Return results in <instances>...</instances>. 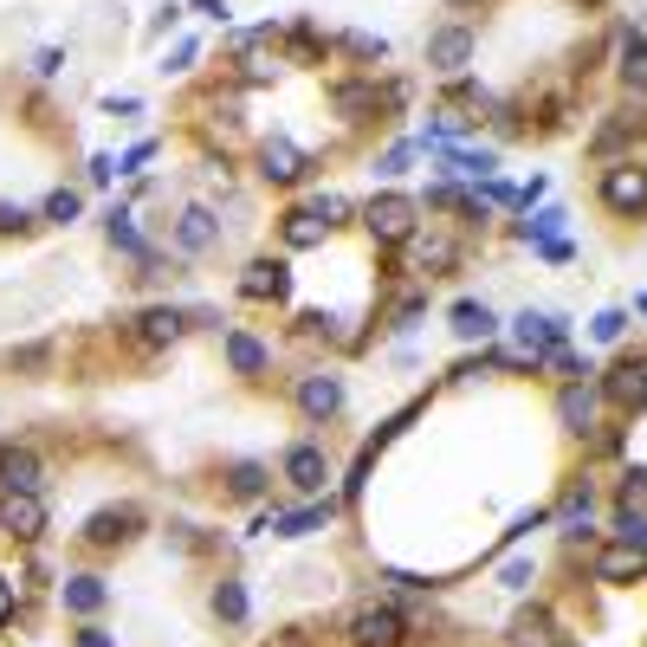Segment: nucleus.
<instances>
[{
  "label": "nucleus",
  "mask_w": 647,
  "mask_h": 647,
  "mask_svg": "<svg viewBox=\"0 0 647 647\" xmlns=\"http://www.w3.org/2000/svg\"><path fill=\"white\" fill-rule=\"evenodd\" d=\"M408 635V622H402V609H389V602H363V609L350 615V641L356 647H402Z\"/></svg>",
  "instance_id": "1"
},
{
  "label": "nucleus",
  "mask_w": 647,
  "mask_h": 647,
  "mask_svg": "<svg viewBox=\"0 0 647 647\" xmlns=\"http://www.w3.org/2000/svg\"><path fill=\"white\" fill-rule=\"evenodd\" d=\"M363 227L376 233L382 246H402L408 233H415V201H402V195H376L363 208Z\"/></svg>",
  "instance_id": "2"
},
{
  "label": "nucleus",
  "mask_w": 647,
  "mask_h": 647,
  "mask_svg": "<svg viewBox=\"0 0 647 647\" xmlns=\"http://www.w3.org/2000/svg\"><path fill=\"white\" fill-rule=\"evenodd\" d=\"M0 531H7V538H39V531H46V505L33 499V492H0Z\"/></svg>",
  "instance_id": "3"
},
{
  "label": "nucleus",
  "mask_w": 647,
  "mask_h": 647,
  "mask_svg": "<svg viewBox=\"0 0 647 647\" xmlns=\"http://www.w3.org/2000/svg\"><path fill=\"white\" fill-rule=\"evenodd\" d=\"M602 201H609L615 214H641L647 208V169H635V162L609 169V175H602Z\"/></svg>",
  "instance_id": "4"
},
{
  "label": "nucleus",
  "mask_w": 647,
  "mask_h": 647,
  "mask_svg": "<svg viewBox=\"0 0 647 647\" xmlns=\"http://www.w3.org/2000/svg\"><path fill=\"white\" fill-rule=\"evenodd\" d=\"M602 395L615 408H647V356H622L609 369V382H602Z\"/></svg>",
  "instance_id": "5"
},
{
  "label": "nucleus",
  "mask_w": 647,
  "mask_h": 647,
  "mask_svg": "<svg viewBox=\"0 0 647 647\" xmlns=\"http://www.w3.org/2000/svg\"><path fill=\"white\" fill-rule=\"evenodd\" d=\"M136 531H143V512H136V505H104V512L85 525V538L98 550H110V544H130Z\"/></svg>",
  "instance_id": "6"
},
{
  "label": "nucleus",
  "mask_w": 647,
  "mask_h": 647,
  "mask_svg": "<svg viewBox=\"0 0 647 647\" xmlns=\"http://www.w3.org/2000/svg\"><path fill=\"white\" fill-rule=\"evenodd\" d=\"M641 576H647V550L628 544V538L596 557V583H641Z\"/></svg>",
  "instance_id": "7"
},
{
  "label": "nucleus",
  "mask_w": 647,
  "mask_h": 647,
  "mask_svg": "<svg viewBox=\"0 0 647 647\" xmlns=\"http://www.w3.org/2000/svg\"><path fill=\"white\" fill-rule=\"evenodd\" d=\"M240 292H246V298H285V292H292V272H285V259H253V266L240 272Z\"/></svg>",
  "instance_id": "8"
},
{
  "label": "nucleus",
  "mask_w": 647,
  "mask_h": 647,
  "mask_svg": "<svg viewBox=\"0 0 647 647\" xmlns=\"http://www.w3.org/2000/svg\"><path fill=\"white\" fill-rule=\"evenodd\" d=\"M466 59H473V33H466V26H440V33L428 39V65L434 72H460Z\"/></svg>",
  "instance_id": "9"
},
{
  "label": "nucleus",
  "mask_w": 647,
  "mask_h": 647,
  "mask_svg": "<svg viewBox=\"0 0 647 647\" xmlns=\"http://www.w3.org/2000/svg\"><path fill=\"white\" fill-rule=\"evenodd\" d=\"M0 492H39V453L33 447H0Z\"/></svg>",
  "instance_id": "10"
},
{
  "label": "nucleus",
  "mask_w": 647,
  "mask_h": 647,
  "mask_svg": "<svg viewBox=\"0 0 647 647\" xmlns=\"http://www.w3.org/2000/svg\"><path fill=\"white\" fill-rule=\"evenodd\" d=\"M518 343H525L531 363H538L544 350H557V343H563V318H550V311H518Z\"/></svg>",
  "instance_id": "11"
},
{
  "label": "nucleus",
  "mask_w": 647,
  "mask_h": 647,
  "mask_svg": "<svg viewBox=\"0 0 647 647\" xmlns=\"http://www.w3.org/2000/svg\"><path fill=\"white\" fill-rule=\"evenodd\" d=\"M182 330H188V318H182V311H175V305H149L143 318H136V337H143L149 350H162V343H175V337H182Z\"/></svg>",
  "instance_id": "12"
},
{
  "label": "nucleus",
  "mask_w": 647,
  "mask_h": 647,
  "mask_svg": "<svg viewBox=\"0 0 647 647\" xmlns=\"http://www.w3.org/2000/svg\"><path fill=\"white\" fill-rule=\"evenodd\" d=\"M298 408H305L311 421H330L343 408V389H337V376H305L298 382Z\"/></svg>",
  "instance_id": "13"
},
{
  "label": "nucleus",
  "mask_w": 647,
  "mask_h": 647,
  "mask_svg": "<svg viewBox=\"0 0 647 647\" xmlns=\"http://www.w3.org/2000/svg\"><path fill=\"white\" fill-rule=\"evenodd\" d=\"M285 479H292V486H298V492H318V486H324V479H330V466H324V453H318V447H311V440H305V447H292V453H285Z\"/></svg>",
  "instance_id": "14"
},
{
  "label": "nucleus",
  "mask_w": 647,
  "mask_h": 647,
  "mask_svg": "<svg viewBox=\"0 0 647 647\" xmlns=\"http://www.w3.org/2000/svg\"><path fill=\"white\" fill-rule=\"evenodd\" d=\"M259 175H266V182H298V175H305V156H298L285 136H272V143L259 149Z\"/></svg>",
  "instance_id": "15"
},
{
  "label": "nucleus",
  "mask_w": 647,
  "mask_h": 647,
  "mask_svg": "<svg viewBox=\"0 0 647 647\" xmlns=\"http://www.w3.org/2000/svg\"><path fill=\"white\" fill-rule=\"evenodd\" d=\"M641 123H647L641 110H615V117L596 130V143H589V149H596V156H615L622 143H635V136H641Z\"/></svg>",
  "instance_id": "16"
},
{
  "label": "nucleus",
  "mask_w": 647,
  "mask_h": 647,
  "mask_svg": "<svg viewBox=\"0 0 647 647\" xmlns=\"http://www.w3.org/2000/svg\"><path fill=\"white\" fill-rule=\"evenodd\" d=\"M227 363L240 369V376H259V369L272 363V350L259 337H246V330H227Z\"/></svg>",
  "instance_id": "17"
},
{
  "label": "nucleus",
  "mask_w": 647,
  "mask_h": 647,
  "mask_svg": "<svg viewBox=\"0 0 647 647\" xmlns=\"http://www.w3.org/2000/svg\"><path fill=\"white\" fill-rule=\"evenodd\" d=\"M557 415H563V428H570V434H589V421H596V395L570 382V389H563V402H557Z\"/></svg>",
  "instance_id": "18"
},
{
  "label": "nucleus",
  "mask_w": 647,
  "mask_h": 647,
  "mask_svg": "<svg viewBox=\"0 0 647 647\" xmlns=\"http://www.w3.org/2000/svg\"><path fill=\"white\" fill-rule=\"evenodd\" d=\"M104 602H110V589L98 583V576H72V583H65V609L72 615H98Z\"/></svg>",
  "instance_id": "19"
},
{
  "label": "nucleus",
  "mask_w": 647,
  "mask_h": 647,
  "mask_svg": "<svg viewBox=\"0 0 647 647\" xmlns=\"http://www.w3.org/2000/svg\"><path fill=\"white\" fill-rule=\"evenodd\" d=\"M175 240H182V253H208V246H214V214L208 208H188L182 227H175Z\"/></svg>",
  "instance_id": "20"
},
{
  "label": "nucleus",
  "mask_w": 647,
  "mask_h": 647,
  "mask_svg": "<svg viewBox=\"0 0 647 647\" xmlns=\"http://www.w3.org/2000/svg\"><path fill=\"white\" fill-rule=\"evenodd\" d=\"M453 330H460V337H492V330H499V318H492L479 298H460V305H453Z\"/></svg>",
  "instance_id": "21"
},
{
  "label": "nucleus",
  "mask_w": 647,
  "mask_h": 647,
  "mask_svg": "<svg viewBox=\"0 0 647 647\" xmlns=\"http://www.w3.org/2000/svg\"><path fill=\"white\" fill-rule=\"evenodd\" d=\"M227 492H233V499H259V492H266V466H259V460H240L227 473Z\"/></svg>",
  "instance_id": "22"
},
{
  "label": "nucleus",
  "mask_w": 647,
  "mask_h": 647,
  "mask_svg": "<svg viewBox=\"0 0 647 647\" xmlns=\"http://www.w3.org/2000/svg\"><path fill=\"white\" fill-rule=\"evenodd\" d=\"M440 162H447L453 175H486L492 169V149H447V143H440Z\"/></svg>",
  "instance_id": "23"
},
{
  "label": "nucleus",
  "mask_w": 647,
  "mask_h": 647,
  "mask_svg": "<svg viewBox=\"0 0 647 647\" xmlns=\"http://www.w3.org/2000/svg\"><path fill=\"white\" fill-rule=\"evenodd\" d=\"M285 240H292V246H318V240H324V220L311 214V208L285 214Z\"/></svg>",
  "instance_id": "24"
},
{
  "label": "nucleus",
  "mask_w": 647,
  "mask_h": 647,
  "mask_svg": "<svg viewBox=\"0 0 647 647\" xmlns=\"http://www.w3.org/2000/svg\"><path fill=\"white\" fill-rule=\"evenodd\" d=\"M104 233H110V246H123V253H136V259H149V253H143V240H136V227H130V214H123V208H110V214H104Z\"/></svg>",
  "instance_id": "25"
},
{
  "label": "nucleus",
  "mask_w": 647,
  "mask_h": 647,
  "mask_svg": "<svg viewBox=\"0 0 647 647\" xmlns=\"http://www.w3.org/2000/svg\"><path fill=\"white\" fill-rule=\"evenodd\" d=\"M337 110L343 117H369V110H376V85H337Z\"/></svg>",
  "instance_id": "26"
},
{
  "label": "nucleus",
  "mask_w": 647,
  "mask_h": 647,
  "mask_svg": "<svg viewBox=\"0 0 647 647\" xmlns=\"http://www.w3.org/2000/svg\"><path fill=\"white\" fill-rule=\"evenodd\" d=\"M622 78H628L635 91H647V39H641V33L622 46Z\"/></svg>",
  "instance_id": "27"
},
{
  "label": "nucleus",
  "mask_w": 647,
  "mask_h": 647,
  "mask_svg": "<svg viewBox=\"0 0 647 647\" xmlns=\"http://www.w3.org/2000/svg\"><path fill=\"white\" fill-rule=\"evenodd\" d=\"M324 518H330V505H305V512L279 518V531L285 538H311V531H324Z\"/></svg>",
  "instance_id": "28"
},
{
  "label": "nucleus",
  "mask_w": 647,
  "mask_h": 647,
  "mask_svg": "<svg viewBox=\"0 0 647 647\" xmlns=\"http://www.w3.org/2000/svg\"><path fill=\"white\" fill-rule=\"evenodd\" d=\"M214 615H220V622H246V589L240 583H220L214 589Z\"/></svg>",
  "instance_id": "29"
},
{
  "label": "nucleus",
  "mask_w": 647,
  "mask_h": 647,
  "mask_svg": "<svg viewBox=\"0 0 647 647\" xmlns=\"http://www.w3.org/2000/svg\"><path fill=\"white\" fill-rule=\"evenodd\" d=\"M324 46H330V39L318 33V26H292V59H298V65H311Z\"/></svg>",
  "instance_id": "30"
},
{
  "label": "nucleus",
  "mask_w": 647,
  "mask_h": 647,
  "mask_svg": "<svg viewBox=\"0 0 647 647\" xmlns=\"http://www.w3.org/2000/svg\"><path fill=\"white\" fill-rule=\"evenodd\" d=\"M557 227H563V208H544V214H531V220H525V240H538V246H544V240H557Z\"/></svg>",
  "instance_id": "31"
},
{
  "label": "nucleus",
  "mask_w": 647,
  "mask_h": 647,
  "mask_svg": "<svg viewBox=\"0 0 647 647\" xmlns=\"http://www.w3.org/2000/svg\"><path fill=\"white\" fill-rule=\"evenodd\" d=\"M544 628H550V615H544V609H525V615L512 622V641H538Z\"/></svg>",
  "instance_id": "32"
},
{
  "label": "nucleus",
  "mask_w": 647,
  "mask_h": 647,
  "mask_svg": "<svg viewBox=\"0 0 647 647\" xmlns=\"http://www.w3.org/2000/svg\"><path fill=\"white\" fill-rule=\"evenodd\" d=\"M311 214H318L324 227H337V220L350 214V201H343V195H311Z\"/></svg>",
  "instance_id": "33"
},
{
  "label": "nucleus",
  "mask_w": 647,
  "mask_h": 647,
  "mask_svg": "<svg viewBox=\"0 0 647 647\" xmlns=\"http://www.w3.org/2000/svg\"><path fill=\"white\" fill-rule=\"evenodd\" d=\"M589 330H596V343H615V337L628 330V311H602V318L589 324Z\"/></svg>",
  "instance_id": "34"
},
{
  "label": "nucleus",
  "mask_w": 647,
  "mask_h": 647,
  "mask_svg": "<svg viewBox=\"0 0 647 647\" xmlns=\"http://www.w3.org/2000/svg\"><path fill=\"white\" fill-rule=\"evenodd\" d=\"M78 214V195L72 188H59V195H46V220H72Z\"/></svg>",
  "instance_id": "35"
},
{
  "label": "nucleus",
  "mask_w": 647,
  "mask_h": 647,
  "mask_svg": "<svg viewBox=\"0 0 647 647\" xmlns=\"http://www.w3.org/2000/svg\"><path fill=\"white\" fill-rule=\"evenodd\" d=\"M615 531H622L628 544H641V550H647V518H635V512H622V518H615Z\"/></svg>",
  "instance_id": "36"
},
{
  "label": "nucleus",
  "mask_w": 647,
  "mask_h": 647,
  "mask_svg": "<svg viewBox=\"0 0 647 647\" xmlns=\"http://www.w3.org/2000/svg\"><path fill=\"white\" fill-rule=\"evenodd\" d=\"M408 162H415V143H395V149H389V156H382V175H402V169H408Z\"/></svg>",
  "instance_id": "37"
},
{
  "label": "nucleus",
  "mask_w": 647,
  "mask_h": 647,
  "mask_svg": "<svg viewBox=\"0 0 647 647\" xmlns=\"http://www.w3.org/2000/svg\"><path fill=\"white\" fill-rule=\"evenodd\" d=\"M428 266H434V272H440V266H453V246H447V240L421 246V272H428Z\"/></svg>",
  "instance_id": "38"
},
{
  "label": "nucleus",
  "mask_w": 647,
  "mask_h": 647,
  "mask_svg": "<svg viewBox=\"0 0 647 647\" xmlns=\"http://www.w3.org/2000/svg\"><path fill=\"white\" fill-rule=\"evenodd\" d=\"M641 499H647V473H641V466H635V473H628V486H622V505H628V512H635Z\"/></svg>",
  "instance_id": "39"
},
{
  "label": "nucleus",
  "mask_w": 647,
  "mask_h": 647,
  "mask_svg": "<svg viewBox=\"0 0 647 647\" xmlns=\"http://www.w3.org/2000/svg\"><path fill=\"white\" fill-rule=\"evenodd\" d=\"M343 46H350L356 59H382V39H369V33H350V39H343Z\"/></svg>",
  "instance_id": "40"
},
{
  "label": "nucleus",
  "mask_w": 647,
  "mask_h": 647,
  "mask_svg": "<svg viewBox=\"0 0 647 647\" xmlns=\"http://www.w3.org/2000/svg\"><path fill=\"white\" fill-rule=\"evenodd\" d=\"M26 227H33V220H26L20 208H7V201H0V233H26Z\"/></svg>",
  "instance_id": "41"
},
{
  "label": "nucleus",
  "mask_w": 647,
  "mask_h": 647,
  "mask_svg": "<svg viewBox=\"0 0 647 647\" xmlns=\"http://www.w3.org/2000/svg\"><path fill=\"white\" fill-rule=\"evenodd\" d=\"M505 583L525 589V583H531V563H525V557H512V563H505Z\"/></svg>",
  "instance_id": "42"
},
{
  "label": "nucleus",
  "mask_w": 647,
  "mask_h": 647,
  "mask_svg": "<svg viewBox=\"0 0 647 647\" xmlns=\"http://www.w3.org/2000/svg\"><path fill=\"white\" fill-rule=\"evenodd\" d=\"M78 647H117V641H110L104 628H78Z\"/></svg>",
  "instance_id": "43"
},
{
  "label": "nucleus",
  "mask_w": 647,
  "mask_h": 647,
  "mask_svg": "<svg viewBox=\"0 0 647 647\" xmlns=\"http://www.w3.org/2000/svg\"><path fill=\"white\" fill-rule=\"evenodd\" d=\"M7 609H13V589H7V583H0V622H7Z\"/></svg>",
  "instance_id": "44"
},
{
  "label": "nucleus",
  "mask_w": 647,
  "mask_h": 647,
  "mask_svg": "<svg viewBox=\"0 0 647 647\" xmlns=\"http://www.w3.org/2000/svg\"><path fill=\"white\" fill-rule=\"evenodd\" d=\"M272 647H305V641H298V635H279V641H272Z\"/></svg>",
  "instance_id": "45"
},
{
  "label": "nucleus",
  "mask_w": 647,
  "mask_h": 647,
  "mask_svg": "<svg viewBox=\"0 0 647 647\" xmlns=\"http://www.w3.org/2000/svg\"><path fill=\"white\" fill-rule=\"evenodd\" d=\"M635 311H641V318H647V292H641V298H635Z\"/></svg>",
  "instance_id": "46"
},
{
  "label": "nucleus",
  "mask_w": 647,
  "mask_h": 647,
  "mask_svg": "<svg viewBox=\"0 0 647 647\" xmlns=\"http://www.w3.org/2000/svg\"><path fill=\"white\" fill-rule=\"evenodd\" d=\"M557 647H583V641H557Z\"/></svg>",
  "instance_id": "47"
},
{
  "label": "nucleus",
  "mask_w": 647,
  "mask_h": 647,
  "mask_svg": "<svg viewBox=\"0 0 647 647\" xmlns=\"http://www.w3.org/2000/svg\"><path fill=\"white\" fill-rule=\"evenodd\" d=\"M453 7H473V0H453Z\"/></svg>",
  "instance_id": "48"
}]
</instances>
